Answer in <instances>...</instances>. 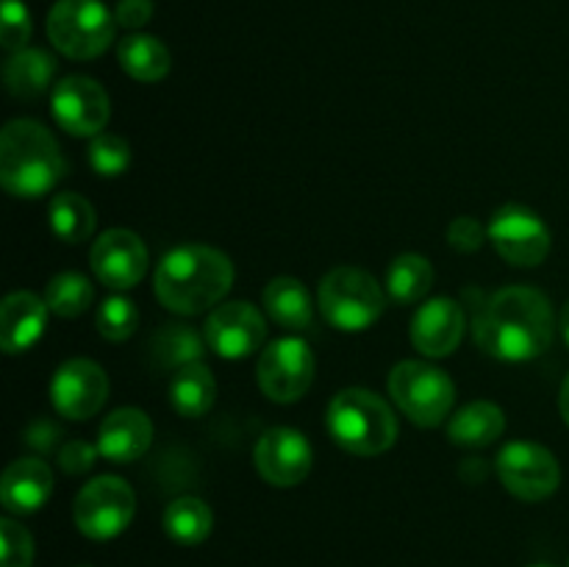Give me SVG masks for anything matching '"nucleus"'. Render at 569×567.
Here are the masks:
<instances>
[{"mask_svg": "<svg viewBox=\"0 0 569 567\" xmlns=\"http://www.w3.org/2000/svg\"><path fill=\"white\" fill-rule=\"evenodd\" d=\"M472 331L478 348L495 359H539L556 337L553 306L533 287L498 289L478 311Z\"/></svg>", "mask_w": 569, "mask_h": 567, "instance_id": "nucleus-1", "label": "nucleus"}, {"mask_svg": "<svg viewBox=\"0 0 569 567\" xmlns=\"http://www.w3.org/2000/svg\"><path fill=\"white\" fill-rule=\"evenodd\" d=\"M233 284V265L211 245H181L156 267L153 292L164 309L192 317L217 309Z\"/></svg>", "mask_w": 569, "mask_h": 567, "instance_id": "nucleus-2", "label": "nucleus"}, {"mask_svg": "<svg viewBox=\"0 0 569 567\" xmlns=\"http://www.w3.org/2000/svg\"><path fill=\"white\" fill-rule=\"evenodd\" d=\"M67 161L53 133L37 120H11L0 133V183L14 198L37 200L64 178Z\"/></svg>", "mask_w": 569, "mask_h": 567, "instance_id": "nucleus-3", "label": "nucleus"}, {"mask_svg": "<svg viewBox=\"0 0 569 567\" xmlns=\"http://www.w3.org/2000/svg\"><path fill=\"white\" fill-rule=\"evenodd\" d=\"M328 434L353 456L387 454L398 439V417L381 395L350 387L328 404Z\"/></svg>", "mask_w": 569, "mask_h": 567, "instance_id": "nucleus-4", "label": "nucleus"}, {"mask_svg": "<svg viewBox=\"0 0 569 567\" xmlns=\"http://www.w3.org/2000/svg\"><path fill=\"white\" fill-rule=\"evenodd\" d=\"M317 306L339 331H367L383 315V289L361 267H333L317 289Z\"/></svg>", "mask_w": 569, "mask_h": 567, "instance_id": "nucleus-5", "label": "nucleus"}, {"mask_svg": "<svg viewBox=\"0 0 569 567\" xmlns=\"http://www.w3.org/2000/svg\"><path fill=\"white\" fill-rule=\"evenodd\" d=\"M389 395L415 426L437 428L456 404V387L448 372L426 361H400L389 372Z\"/></svg>", "mask_w": 569, "mask_h": 567, "instance_id": "nucleus-6", "label": "nucleus"}, {"mask_svg": "<svg viewBox=\"0 0 569 567\" xmlns=\"http://www.w3.org/2000/svg\"><path fill=\"white\" fill-rule=\"evenodd\" d=\"M117 20L100 0H59L48 14V37L67 59H98L114 39Z\"/></svg>", "mask_w": 569, "mask_h": 567, "instance_id": "nucleus-7", "label": "nucleus"}, {"mask_svg": "<svg viewBox=\"0 0 569 567\" xmlns=\"http://www.w3.org/2000/svg\"><path fill=\"white\" fill-rule=\"evenodd\" d=\"M137 515V495L120 476H98L78 493L72 517L83 537L94 543L114 539L131 526Z\"/></svg>", "mask_w": 569, "mask_h": 567, "instance_id": "nucleus-8", "label": "nucleus"}, {"mask_svg": "<svg viewBox=\"0 0 569 567\" xmlns=\"http://www.w3.org/2000/svg\"><path fill=\"white\" fill-rule=\"evenodd\" d=\"M315 350L306 339L283 337L261 350L256 376L267 398L276 404H295L309 392L315 381Z\"/></svg>", "mask_w": 569, "mask_h": 567, "instance_id": "nucleus-9", "label": "nucleus"}, {"mask_svg": "<svg viewBox=\"0 0 569 567\" xmlns=\"http://www.w3.org/2000/svg\"><path fill=\"white\" fill-rule=\"evenodd\" d=\"M498 478L515 498L545 500L559 489L561 467L548 448L517 439L498 454Z\"/></svg>", "mask_w": 569, "mask_h": 567, "instance_id": "nucleus-10", "label": "nucleus"}, {"mask_svg": "<svg viewBox=\"0 0 569 567\" xmlns=\"http://www.w3.org/2000/svg\"><path fill=\"white\" fill-rule=\"evenodd\" d=\"M495 250L515 267H539L550 253V228L528 206H500L489 220Z\"/></svg>", "mask_w": 569, "mask_h": 567, "instance_id": "nucleus-11", "label": "nucleus"}, {"mask_svg": "<svg viewBox=\"0 0 569 567\" xmlns=\"http://www.w3.org/2000/svg\"><path fill=\"white\" fill-rule=\"evenodd\" d=\"M50 111L72 137H98L109 126L111 100L94 78L67 76L53 87Z\"/></svg>", "mask_w": 569, "mask_h": 567, "instance_id": "nucleus-12", "label": "nucleus"}, {"mask_svg": "<svg viewBox=\"0 0 569 567\" xmlns=\"http://www.w3.org/2000/svg\"><path fill=\"white\" fill-rule=\"evenodd\" d=\"M206 342L220 359H244V356L261 350L267 339V320L248 300H231L211 309L206 320Z\"/></svg>", "mask_w": 569, "mask_h": 567, "instance_id": "nucleus-13", "label": "nucleus"}, {"mask_svg": "<svg viewBox=\"0 0 569 567\" xmlns=\"http://www.w3.org/2000/svg\"><path fill=\"white\" fill-rule=\"evenodd\" d=\"M106 398H109V376L92 359L64 361L50 381L53 409L67 420H89L103 409Z\"/></svg>", "mask_w": 569, "mask_h": 567, "instance_id": "nucleus-14", "label": "nucleus"}, {"mask_svg": "<svg viewBox=\"0 0 569 567\" xmlns=\"http://www.w3.org/2000/svg\"><path fill=\"white\" fill-rule=\"evenodd\" d=\"M89 261H92V270L100 284L117 289V292H126L142 281L150 256L139 233L126 231V228H111L94 239Z\"/></svg>", "mask_w": 569, "mask_h": 567, "instance_id": "nucleus-15", "label": "nucleus"}, {"mask_svg": "<svg viewBox=\"0 0 569 567\" xmlns=\"http://www.w3.org/2000/svg\"><path fill=\"white\" fill-rule=\"evenodd\" d=\"M256 470L272 487H298L315 465V450L298 428L276 426L256 445Z\"/></svg>", "mask_w": 569, "mask_h": 567, "instance_id": "nucleus-16", "label": "nucleus"}, {"mask_svg": "<svg viewBox=\"0 0 569 567\" xmlns=\"http://www.w3.org/2000/svg\"><path fill=\"white\" fill-rule=\"evenodd\" d=\"M465 306L453 298H433L417 309L411 320V342L422 356L442 359L450 356L465 339Z\"/></svg>", "mask_w": 569, "mask_h": 567, "instance_id": "nucleus-17", "label": "nucleus"}, {"mask_svg": "<svg viewBox=\"0 0 569 567\" xmlns=\"http://www.w3.org/2000/svg\"><path fill=\"white\" fill-rule=\"evenodd\" d=\"M150 442H153V422L142 409H133V406L111 411L98 431L100 459L114 461V465H131L142 459Z\"/></svg>", "mask_w": 569, "mask_h": 567, "instance_id": "nucleus-18", "label": "nucleus"}, {"mask_svg": "<svg viewBox=\"0 0 569 567\" xmlns=\"http://www.w3.org/2000/svg\"><path fill=\"white\" fill-rule=\"evenodd\" d=\"M50 493H53V470L37 456L11 461L0 478V500L9 515H33L48 504Z\"/></svg>", "mask_w": 569, "mask_h": 567, "instance_id": "nucleus-19", "label": "nucleus"}, {"mask_svg": "<svg viewBox=\"0 0 569 567\" xmlns=\"http://www.w3.org/2000/svg\"><path fill=\"white\" fill-rule=\"evenodd\" d=\"M48 304L33 292H11L0 306V345L9 356L26 354L48 328Z\"/></svg>", "mask_w": 569, "mask_h": 567, "instance_id": "nucleus-20", "label": "nucleus"}, {"mask_svg": "<svg viewBox=\"0 0 569 567\" xmlns=\"http://www.w3.org/2000/svg\"><path fill=\"white\" fill-rule=\"evenodd\" d=\"M503 431L506 415L492 400H472L448 420V437L459 448H489Z\"/></svg>", "mask_w": 569, "mask_h": 567, "instance_id": "nucleus-21", "label": "nucleus"}, {"mask_svg": "<svg viewBox=\"0 0 569 567\" xmlns=\"http://www.w3.org/2000/svg\"><path fill=\"white\" fill-rule=\"evenodd\" d=\"M264 311L270 315L272 322L289 331H306L315 322V304L311 295L298 278L278 276L264 287Z\"/></svg>", "mask_w": 569, "mask_h": 567, "instance_id": "nucleus-22", "label": "nucleus"}, {"mask_svg": "<svg viewBox=\"0 0 569 567\" xmlns=\"http://www.w3.org/2000/svg\"><path fill=\"white\" fill-rule=\"evenodd\" d=\"M56 59L39 48H22L9 56L3 67L6 89L20 100H33L44 94L53 83Z\"/></svg>", "mask_w": 569, "mask_h": 567, "instance_id": "nucleus-23", "label": "nucleus"}, {"mask_svg": "<svg viewBox=\"0 0 569 567\" xmlns=\"http://www.w3.org/2000/svg\"><path fill=\"white\" fill-rule=\"evenodd\" d=\"M170 400L172 409L181 417H189V420L209 415L217 400V381L211 367L206 361H194V365L181 367L172 376Z\"/></svg>", "mask_w": 569, "mask_h": 567, "instance_id": "nucleus-24", "label": "nucleus"}, {"mask_svg": "<svg viewBox=\"0 0 569 567\" xmlns=\"http://www.w3.org/2000/svg\"><path fill=\"white\" fill-rule=\"evenodd\" d=\"M117 59H120V67L133 81L142 83L161 81L172 67L167 44L161 39L150 37V33H128L120 48H117Z\"/></svg>", "mask_w": 569, "mask_h": 567, "instance_id": "nucleus-25", "label": "nucleus"}, {"mask_svg": "<svg viewBox=\"0 0 569 567\" xmlns=\"http://www.w3.org/2000/svg\"><path fill=\"white\" fill-rule=\"evenodd\" d=\"M211 528H214V515H211L209 504L192 498V495L176 498L164 509V531L172 543L200 545L209 539Z\"/></svg>", "mask_w": 569, "mask_h": 567, "instance_id": "nucleus-26", "label": "nucleus"}, {"mask_svg": "<svg viewBox=\"0 0 569 567\" xmlns=\"http://www.w3.org/2000/svg\"><path fill=\"white\" fill-rule=\"evenodd\" d=\"M48 217L56 237H59L61 242H70V245L87 242V239L94 233V226H98L94 206L78 192L56 195V198L50 200Z\"/></svg>", "mask_w": 569, "mask_h": 567, "instance_id": "nucleus-27", "label": "nucleus"}, {"mask_svg": "<svg viewBox=\"0 0 569 567\" xmlns=\"http://www.w3.org/2000/svg\"><path fill=\"white\" fill-rule=\"evenodd\" d=\"M206 348H209L206 334H198L192 326H178V322H170L153 337V359L164 370H181L194 361H203Z\"/></svg>", "mask_w": 569, "mask_h": 567, "instance_id": "nucleus-28", "label": "nucleus"}, {"mask_svg": "<svg viewBox=\"0 0 569 567\" xmlns=\"http://www.w3.org/2000/svg\"><path fill=\"white\" fill-rule=\"evenodd\" d=\"M433 287V267L426 256L403 253L389 265L387 292L398 304H417Z\"/></svg>", "mask_w": 569, "mask_h": 567, "instance_id": "nucleus-29", "label": "nucleus"}, {"mask_svg": "<svg viewBox=\"0 0 569 567\" xmlns=\"http://www.w3.org/2000/svg\"><path fill=\"white\" fill-rule=\"evenodd\" d=\"M94 289L81 272H59L44 289V304L59 317H78L92 306Z\"/></svg>", "mask_w": 569, "mask_h": 567, "instance_id": "nucleus-30", "label": "nucleus"}, {"mask_svg": "<svg viewBox=\"0 0 569 567\" xmlns=\"http://www.w3.org/2000/svg\"><path fill=\"white\" fill-rule=\"evenodd\" d=\"M94 326H98L100 337L109 339V342H126L139 326V311L122 295H111L103 304L98 306V315H94Z\"/></svg>", "mask_w": 569, "mask_h": 567, "instance_id": "nucleus-31", "label": "nucleus"}, {"mask_svg": "<svg viewBox=\"0 0 569 567\" xmlns=\"http://www.w3.org/2000/svg\"><path fill=\"white\" fill-rule=\"evenodd\" d=\"M89 165L103 178H117L131 167V145L120 133H98L89 142Z\"/></svg>", "mask_w": 569, "mask_h": 567, "instance_id": "nucleus-32", "label": "nucleus"}, {"mask_svg": "<svg viewBox=\"0 0 569 567\" xmlns=\"http://www.w3.org/2000/svg\"><path fill=\"white\" fill-rule=\"evenodd\" d=\"M33 561V539L28 528L20 523L3 517L0 520V567H31Z\"/></svg>", "mask_w": 569, "mask_h": 567, "instance_id": "nucleus-33", "label": "nucleus"}, {"mask_svg": "<svg viewBox=\"0 0 569 567\" xmlns=\"http://www.w3.org/2000/svg\"><path fill=\"white\" fill-rule=\"evenodd\" d=\"M31 39V14H28L22 0H3L0 9V44L9 53L22 50Z\"/></svg>", "mask_w": 569, "mask_h": 567, "instance_id": "nucleus-34", "label": "nucleus"}, {"mask_svg": "<svg viewBox=\"0 0 569 567\" xmlns=\"http://www.w3.org/2000/svg\"><path fill=\"white\" fill-rule=\"evenodd\" d=\"M489 228L476 217H456L448 226V242L456 253H476L487 242Z\"/></svg>", "mask_w": 569, "mask_h": 567, "instance_id": "nucleus-35", "label": "nucleus"}, {"mask_svg": "<svg viewBox=\"0 0 569 567\" xmlns=\"http://www.w3.org/2000/svg\"><path fill=\"white\" fill-rule=\"evenodd\" d=\"M98 456V445H89L87 439H70V442H64L59 448V465L70 476H83V472L92 470Z\"/></svg>", "mask_w": 569, "mask_h": 567, "instance_id": "nucleus-36", "label": "nucleus"}, {"mask_svg": "<svg viewBox=\"0 0 569 567\" xmlns=\"http://www.w3.org/2000/svg\"><path fill=\"white\" fill-rule=\"evenodd\" d=\"M150 17H153V0H120L114 9L117 26L128 28V31L148 26Z\"/></svg>", "mask_w": 569, "mask_h": 567, "instance_id": "nucleus-37", "label": "nucleus"}, {"mask_svg": "<svg viewBox=\"0 0 569 567\" xmlns=\"http://www.w3.org/2000/svg\"><path fill=\"white\" fill-rule=\"evenodd\" d=\"M56 439H59V428L48 420H33L26 431V442L31 445V448L42 450V454H48V450L53 448Z\"/></svg>", "mask_w": 569, "mask_h": 567, "instance_id": "nucleus-38", "label": "nucleus"}, {"mask_svg": "<svg viewBox=\"0 0 569 567\" xmlns=\"http://www.w3.org/2000/svg\"><path fill=\"white\" fill-rule=\"evenodd\" d=\"M559 409H561V417H565V422L569 426V376L565 378V384H561V392H559Z\"/></svg>", "mask_w": 569, "mask_h": 567, "instance_id": "nucleus-39", "label": "nucleus"}, {"mask_svg": "<svg viewBox=\"0 0 569 567\" xmlns=\"http://www.w3.org/2000/svg\"><path fill=\"white\" fill-rule=\"evenodd\" d=\"M559 331H561V339L567 342L569 348V300L565 306H561V315H559Z\"/></svg>", "mask_w": 569, "mask_h": 567, "instance_id": "nucleus-40", "label": "nucleus"}, {"mask_svg": "<svg viewBox=\"0 0 569 567\" xmlns=\"http://www.w3.org/2000/svg\"><path fill=\"white\" fill-rule=\"evenodd\" d=\"M533 567H550V565H533Z\"/></svg>", "mask_w": 569, "mask_h": 567, "instance_id": "nucleus-41", "label": "nucleus"}, {"mask_svg": "<svg viewBox=\"0 0 569 567\" xmlns=\"http://www.w3.org/2000/svg\"><path fill=\"white\" fill-rule=\"evenodd\" d=\"M78 567H89V565H78Z\"/></svg>", "mask_w": 569, "mask_h": 567, "instance_id": "nucleus-42", "label": "nucleus"}, {"mask_svg": "<svg viewBox=\"0 0 569 567\" xmlns=\"http://www.w3.org/2000/svg\"><path fill=\"white\" fill-rule=\"evenodd\" d=\"M567 567H569V565H567Z\"/></svg>", "mask_w": 569, "mask_h": 567, "instance_id": "nucleus-43", "label": "nucleus"}]
</instances>
